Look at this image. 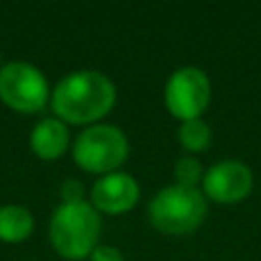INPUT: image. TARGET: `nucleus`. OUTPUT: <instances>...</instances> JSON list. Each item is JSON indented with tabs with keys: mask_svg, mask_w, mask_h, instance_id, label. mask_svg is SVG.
Listing matches in <instances>:
<instances>
[{
	"mask_svg": "<svg viewBox=\"0 0 261 261\" xmlns=\"http://www.w3.org/2000/svg\"><path fill=\"white\" fill-rule=\"evenodd\" d=\"M117 92L106 73L94 69L71 71L50 92V108L64 124H96L115 106Z\"/></svg>",
	"mask_w": 261,
	"mask_h": 261,
	"instance_id": "obj_1",
	"label": "nucleus"
},
{
	"mask_svg": "<svg viewBox=\"0 0 261 261\" xmlns=\"http://www.w3.org/2000/svg\"><path fill=\"white\" fill-rule=\"evenodd\" d=\"M101 234L99 211L90 202H62L50 216L48 236L53 248L67 259H85Z\"/></svg>",
	"mask_w": 261,
	"mask_h": 261,
	"instance_id": "obj_2",
	"label": "nucleus"
},
{
	"mask_svg": "<svg viewBox=\"0 0 261 261\" xmlns=\"http://www.w3.org/2000/svg\"><path fill=\"white\" fill-rule=\"evenodd\" d=\"M206 216V195L199 188L172 184L153 195L149 204V220L158 231L170 236L190 234Z\"/></svg>",
	"mask_w": 261,
	"mask_h": 261,
	"instance_id": "obj_3",
	"label": "nucleus"
},
{
	"mask_svg": "<svg viewBox=\"0 0 261 261\" xmlns=\"http://www.w3.org/2000/svg\"><path fill=\"white\" fill-rule=\"evenodd\" d=\"M73 158L87 172L110 174L128 158V138L115 124H90L73 142Z\"/></svg>",
	"mask_w": 261,
	"mask_h": 261,
	"instance_id": "obj_4",
	"label": "nucleus"
},
{
	"mask_svg": "<svg viewBox=\"0 0 261 261\" xmlns=\"http://www.w3.org/2000/svg\"><path fill=\"white\" fill-rule=\"evenodd\" d=\"M50 96L46 76L30 62H7L0 69V99L18 113H37Z\"/></svg>",
	"mask_w": 261,
	"mask_h": 261,
	"instance_id": "obj_5",
	"label": "nucleus"
},
{
	"mask_svg": "<svg viewBox=\"0 0 261 261\" xmlns=\"http://www.w3.org/2000/svg\"><path fill=\"white\" fill-rule=\"evenodd\" d=\"M211 99L208 76L197 67H181L165 83V106L176 119H199Z\"/></svg>",
	"mask_w": 261,
	"mask_h": 261,
	"instance_id": "obj_6",
	"label": "nucleus"
},
{
	"mask_svg": "<svg viewBox=\"0 0 261 261\" xmlns=\"http://www.w3.org/2000/svg\"><path fill=\"white\" fill-rule=\"evenodd\" d=\"M204 195L220 204H236L252 190V170L245 163L227 158L218 161L204 172Z\"/></svg>",
	"mask_w": 261,
	"mask_h": 261,
	"instance_id": "obj_7",
	"label": "nucleus"
},
{
	"mask_svg": "<svg viewBox=\"0 0 261 261\" xmlns=\"http://www.w3.org/2000/svg\"><path fill=\"white\" fill-rule=\"evenodd\" d=\"M140 197V186L135 176L126 172L103 174L92 186V206L106 213H124L135 206Z\"/></svg>",
	"mask_w": 261,
	"mask_h": 261,
	"instance_id": "obj_8",
	"label": "nucleus"
},
{
	"mask_svg": "<svg viewBox=\"0 0 261 261\" xmlns=\"http://www.w3.org/2000/svg\"><path fill=\"white\" fill-rule=\"evenodd\" d=\"M30 147L44 161H53V158L62 156L69 147L67 124L58 117H46L37 122L30 133Z\"/></svg>",
	"mask_w": 261,
	"mask_h": 261,
	"instance_id": "obj_9",
	"label": "nucleus"
},
{
	"mask_svg": "<svg viewBox=\"0 0 261 261\" xmlns=\"http://www.w3.org/2000/svg\"><path fill=\"white\" fill-rule=\"evenodd\" d=\"M35 229V218L21 204H5L0 206V241L5 243H21Z\"/></svg>",
	"mask_w": 261,
	"mask_h": 261,
	"instance_id": "obj_10",
	"label": "nucleus"
},
{
	"mask_svg": "<svg viewBox=\"0 0 261 261\" xmlns=\"http://www.w3.org/2000/svg\"><path fill=\"white\" fill-rule=\"evenodd\" d=\"M179 142L186 151H204V149L211 144V128L208 124L204 122L202 117L199 119H188V122H181L179 126Z\"/></svg>",
	"mask_w": 261,
	"mask_h": 261,
	"instance_id": "obj_11",
	"label": "nucleus"
},
{
	"mask_svg": "<svg viewBox=\"0 0 261 261\" xmlns=\"http://www.w3.org/2000/svg\"><path fill=\"white\" fill-rule=\"evenodd\" d=\"M174 179H176V184H181V186L197 188V184H202V179H204L202 163L195 156H181L174 165Z\"/></svg>",
	"mask_w": 261,
	"mask_h": 261,
	"instance_id": "obj_12",
	"label": "nucleus"
},
{
	"mask_svg": "<svg viewBox=\"0 0 261 261\" xmlns=\"http://www.w3.org/2000/svg\"><path fill=\"white\" fill-rule=\"evenodd\" d=\"M62 202H83V184L78 179H67L60 188Z\"/></svg>",
	"mask_w": 261,
	"mask_h": 261,
	"instance_id": "obj_13",
	"label": "nucleus"
},
{
	"mask_svg": "<svg viewBox=\"0 0 261 261\" xmlns=\"http://www.w3.org/2000/svg\"><path fill=\"white\" fill-rule=\"evenodd\" d=\"M87 259L90 261H124L122 252L117 248H113V245H96Z\"/></svg>",
	"mask_w": 261,
	"mask_h": 261,
	"instance_id": "obj_14",
	"label": "nucleus"
},
{
	"mask_svg": "<svg viewBox=\"0 0 261 261\" xmlns=\"http://www.w3.org/2000/svg\"><path fill=\"white\" fill-rule=\"evenodd\" d=\"M0 69H3V64H0Z\"/></svg>",
	"mask_w": 261,
	"mask_h": 261,
	"instance_id": "obj_15",
	"label": "nucleus"
}]
</instances>
